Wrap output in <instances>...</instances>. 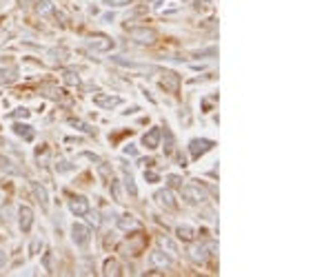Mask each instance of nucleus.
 Here are the masks:
<instances>
[{
    "instance_id": "1",
    "label": "nucleus",
    "mask_w": 333,
    "mask_h": 277,
    "mask_svg": "<svg viewBox=\"0 0 333 277\" xmlns=\"http://www.w3.org/2000/svg\"><path fill=\"white\" fill-rule=\"evenodd\" d=\"M127 33L138 45H153L158 40V31L151 29V27H127Z\"/></svg>"
},
{
    "instance_id": "2",
    "label": "nucleus",
    "mask_w": 333,
    "mask_h": 277,
    "mask_svg": "<svg viewBox=\"0 0 333 277\" xmlns=\"http://www.w3.org/2000/svg\"><path fill=\"white\" fill-rule=\"evenodd\" d=\"M218 248V244H216L214 240H209V242H200V244H196L189 251V257H191L196 264H204V262L209 260V257L214 255V251Z\"/></svg>"
},
{
    "instance_id": "3",
    "label": "nucleus",
    "mask_w": 333,
    "mask_h": 277,
    "mask_svg": "<svg viewBox=\"0 0 333 277\" xmlns=\"http://www.w3.org/2000/svg\"><path fill=\"white\" fill-rule=\"evenodd\" d=\"M180 191H183V198H184V202H189V204H202L204 200H207V191H204L200 184H183L180 186Z\"/></svg>"
},
{
    "instance_id": "4",
    "label": "nucleus",
    "mask_w": 333,
    "mask_h": 277,
    "mask_svg": "<svg viewBox=\"0 0 333 277\" xmlns=\"http://www.w3.org/2000/svg\"><path fill=\"white\" fill-rule=\"evenodd\" d=\"M214 147H216L214 140H207V138H196V140L189 142V155H191L193 160H200L204 153H209Z\"/></svg>"
},
{
    "instance_id": "5",
    "label": "nucleus",
    "mask_w": 333,
    "mask_h": 277,
    "mask_svg": "<svg viewBox=\"0 0 333 277\" xmlns=\"http://www.w3.org/2000/svg\"><path fill=\"white\" fill-rule=\"evenodd\" d=\"M87 45H89V49L104 53V51H111V49H114L116 40L114 38H109V36H104V33H94V36H89Z\"/></svg>"
},
{
    "instance_id": "6",
    "label": "nucleus",
    "mask_w": 333,
    "mask_h": 277,
    "mask_svg": "<svg viewBox=\"0 0 333 277\" xmlns=\"http://www.w3.org/2000/svg\"><path fill=\"white\" fill-rule=\"evenodd\" d=\"M180 84H183V80H180V76H178L176 71H165V74H162L160 87L166 93H178V91H180Z\"/></svg>"
},
{
    "instance_id": "7",
    "label": "nucleus",
    "mask_w": 333,
    "mask_h": 277,
    "mask_svg": "<svg viewBox=\"0 0 333 277\" xmlns=\"http://www.w3.org/2000/svg\"><path fill=\"white\" fill-rule=\"evenodd\" d=\"M71 237H73V244L80 246V248H84V246L89 244V240H91V233H89V229L84 224H76L71 226Z\"/></svg>"
},
{
    "instance_id": "8",
    "label": "nucleus",
    "mask_w": 333,
    "mask_h": 277,
    "mask_svg": "<svg viewBox=\"0 0 333 277\" xmlns=\"http://www.w3.org/2000/svg\"><path fill=\"white\" fill-rule=\"evenodd\" d=\"M120 102H122V100H120L118 95H111V93H98V95H94V105L100 107V109H107V111L116 109Z\"/></svg>"
},
{
    "instance_id": "9",
    "label": "nucleus",
    "mask_w": 333,
    "mask_h": 277,
    "mask_svg": "<svg viewBox=\"0 0 333 277\" xmlns=\"http://www.w3.org/2000/svg\"><path fill=\"white\" fill-rule=\"evenodd\" d=\"M111 62H116L118 67H125V69H133V71H145V74H153V71H156V67H151V64L131 62V60H125V58H120V56H114Z\"/></svg>"
},
{
    "instance_id": "10",
    "label": "nucleus",
    "mask_w": 333,
    "mask_h": 277,
    "mask_svg": "<svg viewBox=\"0 0 333 277\" xmlns=\"http://www.w3.org/2000/svg\"><path fill=\"white\" fill-rule=\"evenodd\" d=\"M69 211H71L76 217H83V215H87V211H89V200L83 198V195H73V198L69 200Z\"/></svg>"
},
{
    "instance_id": "11",
    "label": "nucleus",
    "mask_w": 333,
    "mask_h": 277,
    "mask_svg": "<svg viewBox=\"0 0 333 277\" xmlns=\"http://www.w3.org/2000/svg\"><path fill=\"white\" fill-rule=\"evenodd\" d=\"M18 224H20L22 233H29L33 226V211L29 206H20L18 209Z\"/></svg>"
},
{
    "instance_id": "12",
    "label": "nucleus",
    "mask_w": 333,
    "mask_h": 277,
    "mask_svg": "<svg viewBox=\"0 0 333 277\" xmlns=\"http://www.w3.org/2000/svg\"><path fill=\"white\" fill-rule=\"evenodd\" d=\"M160 138H162V131L158 129V126H153V129H149L142 136V147H147L149 151H153V149L160 147Z\"/></svg>"
},
{
    "instance_id": "13",
    "label": "nucleus",
    "mask_w": 333,
    "mask_h": 277,
    "mask_svg": "<svg viewBox=\"0 0 333 277\" xmlns=\"http://www.w3.org/2000/svg\"><path fill=\"white\" fill-rule=\"evenodd\" d=\"M153 198H156V202L160 204V206H165L166 211H178V202H176V198H173V193L169 191V188H165V191H158Z\"/></svg>"
},
{
    "instance_id": "14",
    "label": "nucleus",
    "mask_w": 333,
    "mask_h": 277,
    "mask_svg": "<svg viewBox=\"0 0 333 277\" xmlns=\"http://www.w3.org/2000/svg\"><path fill=\"white\" fill-rule=\"evenodd\" d=\"M149 262H151V266H153V268H162V271L173 266V260L166 255V253H162V251H153V253H151Z\"/></svg>"
},
{
    "instance_id": "15",
    "label": "nucleus",
    "mask_w": 333,
    "mask_h": 277,
    "mask_svg": "<svg viewBox=\"0 0 333 277\" xmlns=\"http://www.w3.org/2000/svg\"><path fill=\"white\" fill-rule=\"evenodd\" d=\"M40 93L42 95H47L49 100H56V102H65V91L63 89H58L56 84H51V82H45L40 87Z\"/></svg>"
},
{
    "instance_id": "16",
    "label": "nucleus",
    "mask_w": 333,
    "mask_h": 277,
    "mask_svg": "<svg viewBox=\"0 0 333 277\" xmlns=\"http://www.w3.org/2000/svg\"><path fill=\"white\" fill-rule=\"evenodd\" d=\"M32 193L36 195V200L40 202V206L45 211L49 209V195H47V191H45V186H42L40 182H32Z\"/></svg>"
},
{
    "instance_id": "17",
    "label": "nucleus",
    "mask_w": 333,
    "mask_h": 277,
    "mask_svg": "<svg viewBox=\"0 0 333 277\" xmlns=\"http://www.w3.org/2000/svg\"><path fill=\"white\" fill-rule=\"evenodd\" d=\"M18 78V69L16 67H2L0 69V84H9Z\"/></svg>"
},
{
    "instance_id": "18",
    "label": "nucleus",
    "mask_w": 333,
    "mask_h": 277,
    "mask_svg": "<svg viewBox=\"0 0 333 277\" xmlns=\"http://www.w3.org/2000/svg\"><path fill=\"white\" fill-rule=\"evenodd\" d=\"M118 226H120L122 231L140 229V224H138V220H135L133 215H122V217H118Z\"/></svg>"
},
{
    "instance_id": "19",
    "label": "nucleus",
    "mask_w": 333,
    "mask_h": 277,
    "mask_svg": "<svg viewBox=\"0 0 333 277\" xmlns=\"http://www.w3.org/2000/svg\"><path fill=\"white\" fill-rule=\"evenodd\" d=\"M14 133H16V136H20L22 140H33V131H32V126H29V124H20V122H18V124H14Z\"/></svg>"
},
{
    "instance_id": "20",
    "label": "nucleus",
    "mask_w": 333,
    "mask_h": 277,
    "mask_svg": "<svg viewBox=\"0 0 333 277\" xmlns=\"http://www.w3.org/2000/svg\"><path fill=\"white\" fill-rule=\"evenodd\" d=\"M49 155H51V151H49L47 144H42V147H38V151H36L38 167H47V164H49Z\"/></svg>"
},
{
    "instance_id": "21",
    "label": "nucleus",
    "mask_w": 333,
    "mask_h": 277,
    "mask_svg": "<svg viewBox=\"0 0 333 277\" xmlns=\"http://www.w3.org/2000/svg\"><path fill=\"white\" fill-rule=\"evenodd\" d=\"M176 235H178V240H183V242H191L193 240V235H196V231L191 229V226H178L176 229Z\"/></svg>"
},
{
    "instance_id": "22",
    "label": "nucleus",
    "mask_w": 333,
    "mask_h": 277,
    "mask_svg": "<svg viewBox=\"0 0 333 277\" xmlns=\"http://www.w3.org/2000/svg\"><path fill=\"white\" fill-rule=\"evenodd\" d=\"M63 80L67 84H71V87H78V84H80V76H78V71H76V69H65V71H63Z\"/></svg>"
},
{
    "instance_id": "23",
    "label": "nucleus",
    "mask_w": 333,
    "mask_h": 277,
    "mask_svg": "<svg viewBox=\"0 0 333 277\" xmlns=\"http://www.w3.org/2000/svg\"><path fill=\"white\" fill-rule=\"evenodd\" d=\"M104 275H120V264L118 260H114V257H109V260L104 262Z\"/></svg>"
},
{
    "instance_id": "24",
    "label": "nucleus",
    "mask_w": 333,
    "mask_h": 277,
    "mask_svg": "<svg viewBox=\"0 0 333 277\" xmlns=\"http://www.w3.org/2000/svg\"><path fill=\"white\" fill-rule=\"evenodd\" d=\"M67 56H69V51L65 47H58V49H51L49 51V58H51V62L56 64V62H63V60H67Z\"/></svg>"
},
{
    "instance_id": "25",
    "label": "nucleus",
    "mask_w": 333,
    "mask_h": 277,
    "mask_svg": "<svg viewBox=\"0 0 333 277\" xmlns=\"http://www.w3.org/2000/svg\"><path fill=\"white\" fill-rule=\"evenodd\" d=\"M122 175H125V186H127V191H129V195L131 198H135L138 195V188H135V184H133V175H131V171H122Z\"/></svg>"
},
{
    "instance_id": "26",
    "label": "nucleus",
    "mask_w": 333,
    "mask_h": 277,
    "mask_svg": "<svg viewBox=\"0 0 333 277\" xmlns=\"http://www.w3.org/2000/svg\"><path fill=\"white\" fill-rule=\"evenodd\" d=\"M173 147H176V140H173V133L165 126V153L166 155H171L173 153Z\"/></svg>"
},
{
    "instance_id": "27",
    "label": "nucleus",
    "mask_w": 333,
    "mask_h": 277,
    "mask_svg": "<svg viewBox=\"0 0 333 277\" xmlns=\"http://www.w3.org/2000/svg\"><path fill=\"white\" fill-rule=\"evenodd\" d=\"M69 124H71V126H76V129H80V131H83V133H89V136L94 133V129H91V126H89L87 122L78 120V118H69Z\"/></svg>"
},
{
    "instance_id": "28",
    "label": "nucleus",
    "mask_w": 333,
    "mask_h": 277,
    "mask_svg": "<svg viewBox=\"0 0 333 277\" xmlns=\"http://www.w3.org/2000/svg\"><path fill=\"white\" fill-rule=\"evenodd\" d=\"M160 246L165 248L166 253H169V255H178V246L173 244V242L169 240V237H160Z\"/></svg>"
},
{
    "instance_id": "29",
    "label": "nucleus",
    "mask_w": 333,
    "mask_h": 277,
    "mask_svg": "<svg viewBox=\"0 0 333 277\" xmlns=\"http://www.w3.org/2000/svg\"><path fill=\"white\" fill-rule=\"evenodd\" d=\"M98 173L104 178V182H107V184H109L111 180H114V173L109 171V167H107V164H100V167H98Z\"/></svg>"
},
{
    "instance_id": "30",
    "label": "nucleus",
    "mask_w": 333,
    "mask_h": 277,
    "mask_svg": "<svg viewBox=\"0 0 333 277\" xmlns=\"http://www.w3.org/2000/svg\"><path fill=\"white\" fill-rule=\"evenodd\" d=\"M166 182H169V186L171 188H180L183 186V178H180V175H166Z\"/></svg>"
},
{
    "instance_id": "31",
    "label": "nucleus",
    "mask_w": 333,
    "mask_h": 277,
    "mask_svg": "<svg viewBox=\"0 0 333 277\" xmlns=\"http://www.w3.org/2000/svg\"><path fill=\"white\" fill-rule=\"evenodd\" d=\"M107 7H127L131 5V0H102Z\"/></svg>"
},
{
    "instance_id": "32",
    "label": "nucleus",
    "mask_w": 333,
    "mask_h": 277,
    "mask_svg": "<svg viewBox=\"0 0 333 277\" xmlns=\"http://www.w3.org/2000/svg\"><path fill=\"white\" fill-rule=\"evenodd\" d=\"M40 248H42V240H33L32 246H29V253H32V255H38V251H40Z\"/></svg>"
},
{
    "instance_id": "33",
    "label": "nucleus",
    "mask_w": 333,
    "mask_h": 277,
    "mask_svg": "<svg viewBox=\"0 0 333 277\" xmlns=\"http://www.w3.org/2000/svg\"><path fill=\"white\" fill-rule=\"evenodd\" d=\"M11 115H14V118H29V115H32V111H27L25 107H20V109H16Z\"/></svg>"
},
{
    "instance_id": "34",
    "label": "nucleus",
    "mask_w": 333,
    "mask_h": 277,
    "mask_svg": "<svg viewBox=\"0 0 333 277\" xmlns=\"http://www.w3.org/2000/svg\"><path fill=\"white\" fill-rule=\"evenodd\" d=\"M56 169H58V173H67V171H71V164L69 162H60V164H56Z\"/></svg>"
},
{
    "instance_id": "35",
    "label": "nucleus",
    "mask_w": 333,
    "mask_h": 277,
    "mask_svg": "<svg viewBox=\"0 0 333 277\" xmlns=\"http://www.w3.org/2000/svg\"><path fill=\"white\" fill-rule=\"evenodd\" d=\"M87 215H89V222H91V224H94V226H100V217H98L96 213H91V209L87 211Z\"/></svg>"
},
{
    "instance_id": "36",
    "label": "nucleus",
    "mask_w": 333,
    "mask_h": 277,
    "mask_svg": "<svg viewBox=\"0 0 333 277\" xmlns=\"http://www.w3.org/2000/svg\"><path fill=\"white\" fill-rule=\"evenodd\" d=\"M49 11H51L49 2H38V14H49Z\"/></svg>"
},
{
    "instance_id": "37",
    "label": "nucleus",
    "mask_w": 333,
    "mask_h": 277,
    "mask_svg": "<svg viewBox=\"0 0 333 277\" xmlns=\"http://www.w3.org/2000/svg\"><path fill=\"white\" fill-rule=\"evenodd\" d=\"M178 118H180V122L184 120V124H189V122H191V118H189L187 109H180V113H178Z\"/></svg>"
},
{
    "instance_id": "38",
    "label": "nucleus",
    "mask_w": 333,
    "mask_h": 277,
    "mask_svg": "<svg viewBox=\"0 0 333 277\" xmlns=\"http://www.w3.org/2000/svg\"><path fill=\"white\" fill-rule=\"evenodd\" d=\"M145 180H149V182H158V173H153V171H145Z\"/></svg>"
},
{
    "instance_id": "39",
    "label": "nucleus",
    "mask_w": 333,
    "mask_h": 277,
    "mask_svg": "<svg viewBox=\"0 0 333 277\" xmlns=\"http://www.w3.org/2000/svg\"><path fill=\"white\" fill-rule=\"evenodd\" d=\"M116 244V237H109V233H107V237H104V248H109V246Z\"/></svg>"
},
{
    "instance_id": "40",
    "label": "nucleus",
    "mask_w": 333,
    "mask_h": 277,
    "mask_svg": "<svg viewBox=\"0 0 333 277\" xmlns=\"http://www.w3.org/2000/svg\"><path fill=\"white\" fill-rule=\"evenodd\" d=\"M125 153H127V155H135V153H138V151H135V147H133V144H127V147H125Z\"/></svg>"
},
{
    "instance_id": "41",
    "label": "nucleus",
    "mask_w": 333,
    "mask_h": 277,
    "mask_svg": "<svg viewBox=\"0 0 333 277\" xmlns=\"http://www.w3.org/2000/svg\"><path fill=\"white\" fill-rule=\"evenodd\" d=\"M42 262H45V268H47V271H51V255H49V253L45 255V260H42Z\"/></svg>"
},
{
    "instance_id": "42",
    "label": "nucleus",
    "mask_w": 333,
    "mask_h": 277,
    "mask_svg": "<svg viewBox=\"0 0 333 277\" xmlns=\"http://www.w3.org/2000/svg\"><path fill=\"white\" fill-rule=\"evenodd\" d=\"M5 262H7V255H5V253H0V268L5 266Z\"/></svg>"
},
{
    "instance_id": "43",
    "label": "nucleus",
    "mask_w": 333,
    "mask_h": 277,
    "mask_svg": "<svg viewBox=\"0 0 333 277\" xmlns=\"http://www.w3.org/2000/svg\"><path fill=\"white\" fill-rule=\"evenodd\" d=\"M142 2H151V0H142Z\"/></svg>"
}]
</instances>
